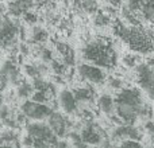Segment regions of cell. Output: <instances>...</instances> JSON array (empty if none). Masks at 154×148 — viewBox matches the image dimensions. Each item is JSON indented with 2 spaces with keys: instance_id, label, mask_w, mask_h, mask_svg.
Listing matches in <instances>:
<instances>
[{
  "instance_id": "26",
  "label": "cell",
  "mask_w": 154,
  "mask_h": 148,
  "mask_svg": "<svg viewBox=\"0 0 154 148\" xmlns=\"http://www.w3.org/2000/svg\"><path fill=\"white\" fill-rule=\"evenodd\" d=\"M93 23L97 27H106L111 23V16L106 13L104 11H97L93 16Z\"/></svg>"
},
{
  "instance_id": "36",
  "label": "cell",
  "mask_w": 154,
  "mask_h": 148,
  "mask_svg": "<svg viewBox=\"0 0 154 148\" xmlns=\"http://www.w3.org/2000/svg\"><path fill=\"white\" fill-rule=\"evenodd\" d=\"M108 4H111V5H114V7H116V5H119L120 3L123 1V0H106Z\"/></svg>"
},
{
  "instance_id": "10",
  "label": "cell",
  "mask_w": 154,
  "mask_h": 148,
  "mask_svg": "<svg viewBox=\"0 0 154 148\" xmlns=\"http://www.w3.org/2000/svg\"><path fill=\"white\" fill-rule=\"evenodd\" d=\"M112 140L116 144H119L120 141L125 140H138L141 141L142 136H143V129L139 127H137L135 124H118L112 128L111 135Z\"/></svg>"
},
{
  "instance_id": "15",
  "label": "cell",
  "mask_w": 154,
  "mask_h": 148,
  "mask_svg": "<svg viewBox=\"0 0 154 148\" xmlns=\"http://www.w3.org/2000/svg\"><path fill=\"white\" fill-rule=\"evenodd\" d=\"M115 97L108 93H103L96 98V108L100 113H103L107 117L115 116Z\"/></svg>"
},
{
  "instance_id": "6",
  "label": "cell",
  "mask_w": 154,
  "mask_h": 148,
  "mask_svg": "<svg viewBox=\"0 0 154 148\" xmlns=\"http://www.w3.org/2000/svg\"><path fill=\"white\" fill-rule=\"evenodd\" d=\"M20 32L22 27L14 18H8L5 15L0 16V47L7 49L14 46Z\"/></svg>"
},
{
  "instance_id": "2",
  "label": "cell",
  "mask_w": 154,
  "mask_h": 148,
  "mask_svg": "<svg viewBox=\"0 0 154 148\" xmlns=\"http://www.w3.org/2000/svg\"><path fill=\"white\" fill-rule=\"evenodd\" d=\"M114 34L120 40L128 46L135 54H147L154 53V30L139 26H130L122 20H116L114 23Z\"/></svg>"
},
{
  "instance_id": "22",
  "label": "cell",
  "mask_w": 154,
  "mask_h": 148,
  "mask_svg": "<svg viewBox=\"0 0 154 148\" xmlns=\"http://www.w3.org/2000/svg\"><path fill=\"white\" fill-rule=\"evenodd\" d=\"M15 94H16V97L23 101L30 100V98L32 97V94H34V85H32V82H29L27 79H23V81L16 86Z\"/></svg>"
},
{
  "instance_id": "3",
  "label": "cell",
  "mask_w": 154,
  "mask_h": 148,
  "mask_svg": "<svg viewBox=\"0 0 154 148\" xmlns=\"http://www.w3.org/2000/svg\"><path fill=\"white\" fill-rule=\"evenodd\" d=\"M82 57L89 64L96 65L101 69H112L116 65V53L114 50L112 42L108 38L96 37L88 40L82 47Z\"/></svg>"
},
{
  "instance_id": "17",
  "label": "cell",
  "mask_w": 154,
  "mask_h": 148,
  "mask_svg": "<svg viewBox=\"0 0 154 148\" xmlns=\"http://www.w3.org/2000/svg\"><path fill=\"white\" fill-rule=\"evenodd\" d=\"M75 96L79 101L80 106L84 105V108H88L89 104H92L95 101V92L89 85H81V86H77L73 89Z\"/></svg>"
},
{
  "instance_id": "33",
  "label": "cell",
  "mask_w": 154,
  "mask_h": 148,
  "mask_svg": "<svg viewBox=\"0 0 154 148\" xmlns=\"http://www.w3.org/2000/svg\"><path fill=\"white\" fill-rule=\"evenodd\" d=\"M7 86H8L7 79L4 78V75H3V73H2V70H0V92H3V90H4Z\"/></svg>"
},
{
  "instance_id": "11",
  "label": "cell",
  "mask_w": 154,
  "mask_h": 148,
  "mask_svg": "<svg viewBox=\"0 0 154 148\" xmlns=\"http://www.w3.org/2000/svg\"><path fill=\"white\" fill-rule=\"evenodd\" d=\"M48 124L51 128V131L57 135V138H64L72 132V123H70L68 114L62 113V112L54 111L48 119Z\"/></svg>"
},
{
  "instance_id": "13",
  "label": "cell",
  "mask_w": 154,
  "mask_h": 148,
  "mask_svg": "<svg viewBox=\"0 0 154 148\" xmlns=\"http://www.w3.org/2000/svg\"><path fill=\"white\" fill-rule=\"evenodd\" d=\"M4 78L7 79V84L10 86H18L22 81H23V77H22V72L19 69L18 64H16L14 59H5L3 62V65L0 66Z\"/></svg>"
},
{
  "instance_id": "23",
  "label": "cell",
  "mask_w": 154,
  "mask_h": 148,
  "mask_svg": "<svg viewBox=\"0 0 154 148\" xmlns=\"http://www.w3.org/2000/svg\"><path fill=\"white\" fill-rule=\"evenodd\" d=\"M34 54L37 57L38 61H42L45 64H51L54 61L53 51L49 47H46L45 45H37L34 46Z\"/></svg>"
},
{
  "instance_id": "19",
  "label": "cell",
  "mask_w": 154,
  "mask_h": 148,
  "mask_svg": "<svg viewBox=\"0 0 154 148\" xmlns=\"http://www.w3.org/2000/svg\"><path fill=\"white\" fill-rule=\"evenodd\" d=\"M19 132L12 128L0 129V146H19Z\"/></svg>"
},
{
  "instance_id": "12",
  "label": "cell",
  "mask_w": 154,
  "mask_h": 148,
  "mask_svg": "<svg viewBox=\"0 0 154 148\" xmlns=\"http://www.w3.org/2000/svg\"><path fill=\"white\" fill-rule=\"evenodd\" d=\"M57 102L61 111L68 116H73L80 112V104L75 96V92L70 89H62L58 93Z\"/></svg>"
},
{
  "instance_id": "27",
  "label": "cell",
  "mask_w": 154,
  "mask_h": 148,
  "mask_svg": "<svg viewBox=\"0 0 154 148\" xmlns=\"http://www.w3.org/2000/svg\"><path fill=\"white\" fill-rule=\"evenodd\" d=\"M79 7L84 12H88V13H96L99 11L96 0H79Z\"/></svg>"
},
{
  "instance_id": "28",
  "label": "cell",
  "mask_w": 154,
  "mask_h": 148,
  "mask_svg": "<svg viewBox=\"0 0 154 148\" xmlns=\"http://www.w3.org/2000/svg\"><path fill=\"white\" fill-rule=\"evenodd\" d=\"M107 85H108L109 89L115 90V92H119V90H122L125 86V81H123V78H120V77H116V75H112V77H108L107 78Z\"/></svg>"
},
{
  "instance_id": "29",
  "label": "cell",
  "mask_w": 154,
  "mask_h": 148,
  "mask_svg": "<svg viewBox=\"0 0 154 148\" xmlns=\"http://www.w3.org/2000/svg\"><path fill=\"white\" fill-rule=\"evenodd\" d=\"M143 3H145V0H127V3H126L125 7L127 8V10L135 12L137 15L139 16V10H141V7H142Z\"/></svg>"
},
{
  "instance_id": "24",
  "label": "cell",
  "mask_w": 154,
  "mask_h": 148,
  "mask_svg": "<svg viewBox=\"0 0 154 148\" xmlns=\"http://www.w3.org/2000/svg\"><path fill=\"white\" fill-rule=\"evenodd\" d=\"M68 138H69V143H70V146H72V148H91L84 141L80 131H72V132L68 135Z\"/></svg>"
},
{
  "instance_id": "18",
  "label": "cell",
  "mask_w": 154,
  "mask_h": 148,
  "mask_svg": "<svg viewBox=\"0 0 154 148\" xmlns=\"http://www.w3.org/2000/svg\"><path fill=\"white\" fill-rule=\"evenodd\" d=\"M56 50L58 51L60 57H61V61L66 65L68 67L73 66L75 65V51L70 47L68 43L65 42H57L56 43Z\"/></svg>"
},
{
  "instance_id": "7",
  "label": "cell",
  "mask_w": 154,
  "mask_h": 148,
  "mask_svg": "<svg viewBox=\"0 0 154 148\" xmlns=\"http://www.w3.org/2000/svg\"><path fill=\"white\" fill-rule=\"evenodd\" d=\"M80 133H81L85 143L92 147H103L108 141V139L111 138L107 133V131L95 121H85L81 129H80Z\"/></svg>"
},
{
  "instance_id": "37",
  "label": "cell",
  "mask_w": 154,
  "mask_h": 148,
  "mask_svg": "<svg viewBox=\"0 0 154 148\" xmlns=\"http://www.w3.org/2000/svg\"><path fill=\"white\" fill-rule=\"evenodd\" d=\"M3 105H4V97H3L2 92H0V109L3 108Z\"/></svg>"
},
{
  "instance_id": "25",
  "label": "cell",
  "mask_w": 154,
  "mask_h": 148,
  "mask_svg": "<svg viewBox=\"0 0 154 148\" xmlns=\"http://www.w3.org/2000/svg\"><path fill=\"white\" fill-rule=\"evenodd\" d=\"M122 62H123V65H125L126 67L135 69V67L138 66L142 61H141V58H139V54H135V53H133V51H131V53L126 54V55L123 57Z\"/></svg>"
},
{
  "instance_id": "14",
  "label": "cell",
  "mask_w": 154,
  "mask_h": 148,
  "mask_svg": "<svg viewBox=\"0 0 154 148\" xmlns=\"http://www.w3.org/2000/svg\"><path fill=\"white\" fill-rule=\"evenodd\" d=\"M34 4V0H10L7 5L8 15L11 18H23Z\"/></svg>"
},
{
  "instance_id": "40",
  "label": "cell",
  "mask_w": 154,
  "mask_h": 148,
  "mask_svg": "<svg viewBox=\"0 0 154 148\" xmlns=\"http://www.w3.org/2000/svg\"><path fill=\"white\" fill-rule=\"evenodd\" d=\"M27 148H34V147H27Z\"/></svg>"
},
{
  "instance_id": "39",
  "label": "cell",
  "mask_w": 154,
  "mask_h": 148,
  "mask_svg": "<svg viewBox=\"0 0 154 148\" xmlns=\"http://www.w3.org/2000/svg\"><path fill=\"white\" fill-rule=\"evenodd\" d=\"M91 148H104V147H100V146H97V147H91Z\"/></svg>"
},
{
  "instance_id": "31",
  "label": "cell",
  "mask_w": 154,
  "mask_h": 148,
  "mask_svg": "<svg viewBox=\"0 0 154 148\" xmlns=\"http://www.w3.org/2000/svg\"><path fill=\"white\" fill-rule=\"evenodd\" d=\"M23 19H24V22H26L27 24H30L31 27L37 26V23H38V15L32 10L29 11V12H27L26 15L23 16Z\"/></svg>"
},
{
  "instance_id": "21",
  "label": "cell",
  "mask_w": 154,
  "mask_h": 148,
  "mask_svg": "<svg viewBox=\"0 0 154 148\" xmlns=\"http://www.w3.org/2000/svg\"><path fill=\"white\" fill-rule=\"evenodd\" d=\"M30 39H31V42L34 43L35 46L37 45H45L49 39L48 30L43 28V27H41V26L31 27V30H30Z\"/></svg>"
},
{
  "instance_id": "35",
  "label": "cell",
  "mask_w": 154,
  "mask_h": 148,
  "mask_svg": "<svg viewBox=\"0 0 154 148\" xmlns=\"http://www.w3.org/2000/svg\"><path fill=\"white\" fill-rule=\"evenodd\" d=\"M51 1H53V0H34V3H37V4H39V5H49Z\"/></svg>"
},
{
  "instance_id": "34",
  "label": "cell",
  "mask_w": 154,
  "mask_h": 148,
  "mask_svg": "<svg viewBox=\"0 0 154 148\" xmlns=\"http://www.w3.org/2000/svg\"><path fill=\"white\" fill-rule=\"evenodd\" d=\"M56 148H72V146H70V143L66 140H60L58 143H57Z\"/></svg>"
},
{
  "instance_id": "4",
  "label": "cell",
  "mask_w": 154,
  "mask_h": 148,
  "mask_svg": "<svg viewBox=\"0 0 154 148\" xmlns=\"http://www.w3.org/2000/svg\"><path fill=\"white\" fill-rule=\"evenodd\" d=\"M32 141H43V143H49L53 147H57L58 143V138L57 135L51 131L48 123L43 121H31L26 125V136L23 138L22 143L24 147H31Z\"/></svg>"
},
{
  "instance_id": "38",
  "label": "cell",
  "mask_w": 154,
  "mask_h": 148,
  "mask_svg": "<svg viewBox=\"0 0 154 148\" xmlns=\"http://www.w3.org/2000/svg\"><path fill=\"white\" fill-rule=\"evenodd\" d=\"M0 148H19V146H0Z\"/></svg>"
},
{
  "instance_id": "9",
  "label": "cell",
  "mask_w": 154,
  "mask_h": 148,
  "mask_svg": "<svg viewBox=\"0 0 154 148\" xmlns=\"http://www.w3.org/2000/svg\"><path fill=\"white\" fill-rule=\"evenodd\" d=\"M77 74L88 85H101L107 81L106 70L89 62H81L77 66Z\"/></svg>"
},
{
  "instance_id": "1",
  "label": "cell",
  "mask_w": 154,
  "mask_h": 148,
  "mask_svg": "<svg viewBox=\"0 0 154 148\" xmlns=\"http://www.w3.org/2000/svg\"><path fill=\"white\" fill-rule=\"evenodd\" d=\"M115 117L120 124H135L137 120L146 121L153 116V108L145 101L139 87H123L115 96Z\"/></svg>"
},
{
  "instance_id": "16",
  "label": "cell",
  "mask_w": 154,
  "mask_h": 148,
  "mask_svg": "<svg viewBox=\"0 0 154 148\" xmlns=\"http://www.w3.org/2000/svg\"><path fill=\"white\" fill-rule=\"evenodd\" d=\"M23 72L29 78L31 79H37V78H43L46 74L49 73V66L48 64L42 61H34L30 62V64H26L23 67Z\"/></svg>"
},
{
  "instance_id": "30",
  "label": "cell",
  "mask_w": 154,
  "mask_h": 148,
  "mask_svg": "<svg viewBox=\"0 0 154 148\" xmlns=\"http://www.w3.org/2000/svg\"><path fill=\"white\" fill-rule=\"evenodd\" d=\"M116 148H145V147L138 140H125V141H120L116 146Z\"/></svg>"
},
{
  "instance_id": "5",
  "label": "cell",
  "mask_w": 154,
  "mask_h": 148,
  "mask_svg": "<svg viewBox=\"0 0 154 148\" xmlns=\"http://www.w3.org/2000/svg\"><path fill=\"white\" fill-rule=\"evenodd\" d=\"M134 73L139 89L154 101V58L142 61L134 69Z\"/></svg>"
},
{
  "instance_id": "8",
  "label": "cell",
  "mask_w": 154,
  "mask_h": 148,
  "mask_svg": "<svg viewBox=\"0 0 154 148\" xmlns=\"http://www.w3.org/2000/svg\"><path fill=\"white\" fill-rule=\"evenodd\" d=\"M53 112V108H50L48 104L37 102L31 98L23 101L20 105V113L31 121H45L50 117Z\"/></svg>"
},
{
  "instance_id": "20",
  "label": "cell",
  "mask_w": 154,
  "mask_h": 148,
  "mask_svg": "<svg viewBox=\"0 0 154 148\" xmlns=\"http://www.w3.org/2000/svg\"><path fill=\"white\" fill-rule=\"evenodd\" d=\"M139 19L141 22L154 26V0H145L139 10Z\"/></svg>"
},
{
  "instance_id": "32",
  "label": "cell",
  "mask_w": 154,
  "mask_h": 148,
  "mask_svg": "<svg viewBox=\"0 0 154 148\" xmlns=\"http://www.w3.org/2000/svg\"><path fill=\"white\" fill-rule=\"evenodd\" d=\"M19 53L23 54V55H29L31 53V49L27 43H22V45H19Z\"/></svg>"
}]
</instances>
